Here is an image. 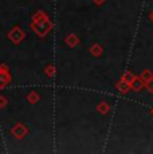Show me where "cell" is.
<instances>
[{
    "label": "cell",
    "instance_id": "6da1fadb",
    "mask_svg": "<svg viewBox=\"0 0 153 154\" xmlns=\"http://www.w3.org/2000/svg\"><path fill=\"white\" fill-rule=\"evenodd\" d=\"M130 86H132V87H133V90L140 91L141 88L144 87V81H142V79H140V78H134L133 81H132Z\"/></svg>",
    "mask_w": 153,
    "mask_h": 154
},
{
    "label": "cell",
    "instance_id": "7a4b0ae2",
    "mask_svg": "<svg viewBox=\"0 0 153 154\" xmlns=\"http://www.w3.org/2000/svg\"><path fill=\"white\" fill-rule=\"evenodd\" d=\"M148 88H149L151 91H153V79H151V81L148 82Z\"/></svg>",
    "mask_w": 153,
    "mask_h": 154
}]
</instances>
